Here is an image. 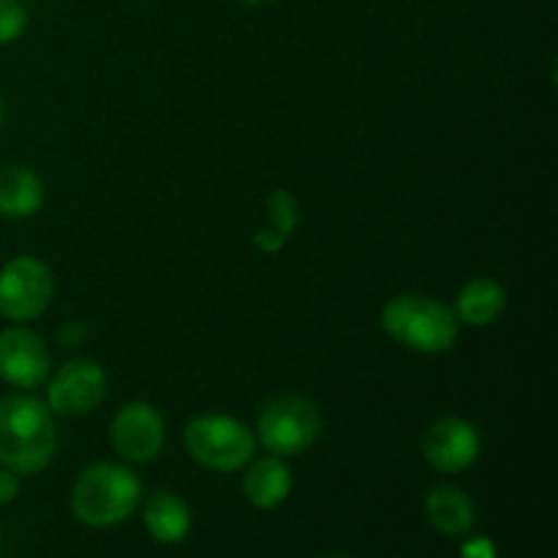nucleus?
Segmentation results:
<instances>
[{
    "instance_id": "1",
    "label": "nucleus",
    "mask_w": 558,
    "mask_h": 558,
    "mask_svg": "<svg viewBox=\"0 0 558 558\" xmlns=\"http://www.w3.org/2000/svg\"><path fill=\"white\" fill-rule=\"evenodd\" d=\"M58 450L54 414L33 396L0 398V466L27 477L52 463Z\"/></svg>"
},
{
    "instance_id": "2",
    "label": "nucleus",
    "mask_w": 558,
    "mask_h": 558,
    "mask_svg": "<svg viewBox=\"0 0 558 558\" xmlns=\"http://www.w3.org/2000/svg\"><path fill=\"white\" fill-rule=\"evenodd\" d=\"M142 501V483L129 466L101 461L87 466L71 488V512L90 529H112L129 521Z\"/></svg>"
},
{
    "instance_id": "3",
    "label": "nucleus",
    "mask_w": 558,
    "mask_h": 558,
    "mask_svg": "<svg viewBox=\"0 0 558 558\" xmlns=\"http://www.w3.org/2000/svg\"><path fill=\"white\" fill-rule=\"evenodd\" d=\"M381 330L412 352L445 354L458 343L461 322L441 300L425 294H398L381 308Z\"/></svg>"
},
{
    "instance_id": "4",
    "label": "nucleus",
    "mask_w": 558,
    "mask_h": 558,
    "mask_svg": "<svg viewBox=\"0 0 558 558\" xmlns=\"http://www.w3.org/2000/svg\"><path fill=\"white\" fill-rule=\"evenodd\" d=\"M183 445L199 466L218 474L243 472L256 452V436L229 414H196L185 423Z\"/></svg>"
},
{
    "instance_id": "5",
    "label": "nucleus",
    "mask_w": 558,
    "mask_h": 558,
    "mask_svg": "<svg viewBox=\"0 0 558 558\" xmlns=\"http://www.w3.org/2000/svg\"><path fill=\"white\" fill-rule=\"evenodd\" d=\"M319 407L305 396H276L262 407L256 420V441L270 456L292 458L311 450L314 441L322 436Z\"/></svg>"
},
{
    "instance_id": "6",
    "label": "nucleus",
    "mask_w": 558,
    "mask_h": 558,
    "mask_svg": "<svg viewBox=\"0 0 558 558\" xmlns=\"http://www.w3.org/2000/svg\"><path fill=\"white\" fill-rule=\"evenodd\" d=\"M54 298L52 270L36 256H14L0 267V316L27 325L47 314Z\"/></svg>"
},
{
    "instance_id": "7",
    "label": "nucleus",
    "mask_w": 558,
    "mask_h": 558,
    "mask_svg": "<svg viewBox=\"0 0 558 558\" xmlns=\"http://www.w3.org/2000/svg\"><path fill=\"white\" fill-rule=\"evenodd\" d=\"M109 441L123 461L150 463L167 445V423L153 403H123L109 423Z\"/></svg>"
},
{
    "instance_id": "8",
    "label": "nucleus",
    "mask_w": 558,
    "mask_h": 558,
    "mask_svg": "<svg viewBox=\"0 0 558 558\" xmlns=\"http://www.w3.org/2000/svg\"><path fill=\"white\" fill-rule=\"evenodd\" d=\"M107 396V374L93 360H69L47 379V407L54 417H85Z\"/></svg>"
},
{
    "instance_id": "9",
    "label": "nucleus",
    "mask_w": 558,
    "mask_h": 558,
    "mask_svg": "<svg viewBox=\"0 0 558 558\" xmlns=\"http://www.w3.org/2000/svg\"><path fill=\"white\" fill-rule=\"evenodd\" d=\"M52 374V357L41 336L25 325L5 327L0 332V379L20 390H36L47 385Z\"/></svg>"
},
{
    "instance_id": "10",
    "label": "nucleus",
    "mask_w": 558,
    "mask_h": 558,
    "mask_svg": "<svg viewBox=\"0 0 558 558\" xmlns=\"http://www.w3.org/2000/svg\"><path fill=\"white\" fill-rule=\"evenodd\" d=\"M483 439L469 420L441 417L423 434V458L441 474H461L480 461Z\"/></svg>"
},
{
    "instance_id": "11",
    "label": "nucleus",
    "mask_w": 558,
    "mask_h": 558,
    "mask_svg": "<svg viewBox=\"0 0 558 558\" xmlns=\"http://www.w3.org/2000/svg\"><path fill=\"white\" fill-rule=\"evenodd\" d=\"M47 202L44 180L25 163H0V218H33Z\"/></svg>"
},
{
    "instance_id": "12",
    "label": "nucleus",
    "mask_w": 558,
    "mask_h": 558,
    "mask_svg": "<svg viewBox=\"0 0 558 558\" xmlns=\"http://www.w3.org/2000/svg\"><path fill=\"white\" fill-rule=\"evenodd\" d=\"M243 472V494L256 510H276L289 499L294 488L292 469L278 456L256 458Z\"/></svg>"
},
{
    "instance_id": "13",
    "label": "nucleus",
    "mask_w": 558,
    "mask_h": 558,
    "mask_svg": "<svg viewBox=\"0 0 558 558\" xmlns=\"http://www.w3.org/2000/svg\"><path fill=\"white\" fill-rule=\"evenodd\" d=\"M425 518L445 537H466L474 526V505L456 485H436L425 496Z\"/></svg>"
},
{
    "instance_id": "14",
    "label": "nucleus",
    "mask_w": 558,
    "mask_h": 558,
    "mask_svg": "<svg viewBox=\"0 0 558 558\" xmlns=\"http://www.w3.org/2000/svg\"><path fill=\"white\" fill-rule=\"evenodd\" d=\"M507 289L496 278H472L456 298V316L461 325L488 327L505 314Z\"/></svg>"
},
{
    "instance_id": "15",
    "label": "nucleus",
    "mask_w": 558,
    "mask_h": 558,
    "mask_svg": "<svg viewBox=\"0 0 558 558\" xmlns=\"http://www.w3.org/2000/svg\"><path fill=\"white\" fill-rule=\"evenodd\" d=\"M145 529L161 545H178L191 532V510L178 494L156 490L145 505Z\"/></svg>"
},
{
    "instance_id": "16",
    "label": "nucleus",
    "mask_w": 558,
    "mask_h": 558,
    "mask_svg": "<svg viewBox=\"0 0 558 558\" xmlns=\"http://www.w3.org/2000/svg\"><path fill=\"white\" fill-rule=\"evenodd\" d=\"M300 223L298 199L287 189H276L267 196V227L254 234V245L262 254H278L289 243Z\"/></svg>"
},
{
    "instance_id": "17",
    "label": "nucleus",
    "mask_w": 558,
    "mask_h": 558,
    "mask_svg": "<svg viewBox=\"0 0 558 558\" xmlns=\"http://www.w3.org/2000/svg\"><path fill=\"white\" fill-rule=\"evenodd\" d=\"M27 31V11L20 0H0V47L20 41Z\"/></svg>"
},
{
    "instance_id": "18",
    "label": "nucleus",
    "mask_w": 558,
    "mask_h": 558,
    "mask_svg": "<svg viewBox=\"0 0 558 558\" xmlns=\"http://www.w3.org/2000/svg\"><path fill=\"white\" fill-rule=\"evenodd\" d=\"M461 558H499L496 543L488 537H469L461 548Z\"/></svg>"
},
{
    "instance_id": "19",
    "label": "nucleus",
    "mask_w": 558,
    "mask_h": 558,
    "mask_svg": "<svg viewBox=\"0 0 558 558\" xmlns=\"http://www.w3.org/2000/svg\"><path fill=\"white\" fill-rule=\"evenodd\" d=\"M58 338L63 347H82L87 341V327L82 322H65L63 327L58 330Z\"/></svg>"
},
{
    "instance_id": "20",
    "label": "nucleus",
    "mask_w": 558,
    "mask_h": 558,
    "mask_svg": "<svg viewBox=\"0 0 558 558\" xmlns=\"http://www.w3.org/2000/svg\"><path fill=\"white\" fill-rule=\"evenodd\" d=\"M20 496V474L0 469V507L11 505Z\"/></svg>"
},
{
    "instance_id": "21",
    "label": "nucleus",
    "mask_w": 558,
    "mask_h": 558,
    "mask_svg": "<svg viewBox=\"0 0 558 558\" xmlns=\"http://www.w3.org/2000/svg\"><path fill=\"white\" fill-rule=\"evenodd\" d=\"M240 3H245V5H265V3H270V0H240Z\"/></svg>"
},
{
    "instance_id": "22",
    "label": "nucleus",
    "mask_w": 558,
    "mask_h": 558,
    "mask_svg": "<svg viewBox=\"0 0 558 558\" xmlns=\"http://www.w3.org/2000/svg\"><path fill=\"white\" fill-rule=\"evenodd\" d=\"M3 118H5V112H3V101H0V125H3Z\"/></svg>"
},
{
    "instance_id": "23",
    "label": "nucleus",
    "mask_w": 558,
    "mask_h": 558,
    "mask_svg": "<svg viewBox=\"0 0 558 558\" xmlns=\"http://www.w3.org/2000/svg\"><path fill=\"white\" fill-rule=\"evenodd\" d=\"M322 558H352V556H341V554H332V556H322Z\"/></svg>"
}]
</instances>
